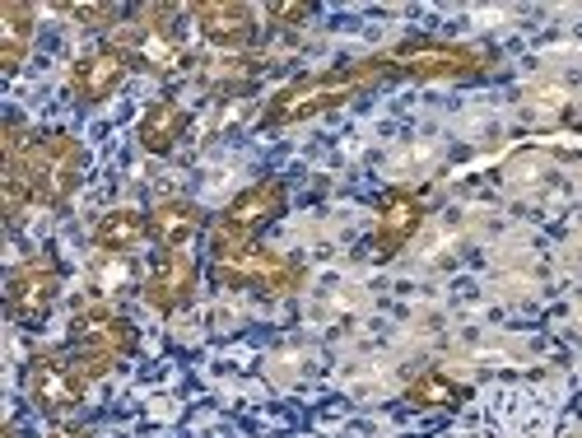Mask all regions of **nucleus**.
Returning <instances> with one entry per match:
<instances>
[{
    "label": "nucleus",
    "instance_id": "nucleus-2",
    "mask_svg": "<svg viewBox=\"0 0 582 438\" xmlns=\"http://www.w3.org/2000/svg\"><path fill=\"white\" fill-rule=\"evenodd\" d=\"M191 280H196V266L187 261V252H168L154 266V275H149V299L159 303V308H173L177 299H187Z\"/></svg>",
    "mask_w": 582,
    "mask_h": 438
},
{
    "label": "nucleus",
    "instance_id": "nucleus-9",
    "mask_svg": "<svg viewBox=\"0 0 582 438\" xmlns=\"http://www.w3.org/2000/svg\"><path fill=\"white\" fill-rule=\"evenodd\" d=\"M191 229H196V210L191 206H168L154 215V233H159L163 243H182Z\"/></svg>",
    "mask_w": 582,
    "mask_h": 438
},
{
    "label": "nucleus",
    "instance_id": "nucleus-3",
    "mask_svg": "<svg viewBox=\"0 0 582 438\" xmlns=\"http://www.w3.org/2000/svg\"><path fill=\"white\" fill-rule=\"evenodd\" d=\"M33 397L42 406H52V411H66V406L80 401V378L70 369H61V364H52V359H38V369H33Z\"/></svg>",
    "mask_w": 582,
    "mask_h": 438
},
{
    "label": "nucleus",
    "instance_id": "nucleus-6",
    "mask_svg": "<svg viewBox=\"0 0 582 438\" xmlns=\"http://www.w3.org/2000/svg\"><path fill=\"white\" fill-rule=\"evenodd\" d=\"M182 126H187L182 108H177V103H159V108H149L145 126H140V136H145L149 150H168V145L182 136Z\"/></svg>",
    "mask_w": 582,
    "mask_h": 438
},
{
    "label": "nucleus",
    "instance_id": "nucleus-7",
    "mask_svg": "<svg viewBox=\"0 0 582 438\" xmlns=\"http://www.w3.org/2000/svg\"><path fill=\"white\" fill-rule=\"evenodd\" d=\"M94 238L103 247H131V243H140V238H145V219H140L136 210H117V215H108L103 224H98Z\"/></svg>",
    "mask_w": 582,
    "mask_h": 438
},
{
    "label": "nucleus",
    "instance_id": "nucleus-1",
    "mask_svg": "<svg viewBox=\"0 0 582 438\" xmlns=\"http://www.w3.org/2000/svg\"><path fill=\"white\" fill-rule=\"evenodd\" d=\"M52 289H56V275H52V261H28L24 271L10 280V313L14 317H42L47 303H52Z\"/></svg>",
    "mask_w": 582,
    "mask_h": 438
},
{
    "label": "nucleus",
    "instance_id": "nucleus-4",
    "mask_svg": "<svg viewBox=\"0 0 582 438\" xmlns=\"http://www.w3.org/2000/svg\"><path fill=\"white\" fill-rule=\"evenodd\" d=\"M275 206H280V187H271V182H266V187H252V192L238 196L229 206V229L238 233V238H247V229L261 224V219H271Z\"/></svg>",
    "mask_w": 582,
    "mask_h": 438
},
{
    "label": "nucleus",
    "instance_id": "nucleus-11",
    "mask_svg": "<svg viewBox=\"0 0 582 438\" xmlns=\"http://www.w3.org/2000/svg\"><path fill=\"white\" fill-rule=\"evenodd\" d=\"M415 397H452V392H447L443 383H420L415 387Z\"/></svg>",
    "mask_w": 582,
    "mask_h": 438
},
{
    "label": "nucleus",
    "instance_id": "nucleus-10",
    "mask_svg": "<svg viewBox=\"0 0 582 438\" xmlns=\"http://www.w3.org/2000/svg\"><path fill=\"white\" fill-rule=\"evenodd\" d=\"M415 206H392L387 210V215H382V247H396L401 243V238H406L410 229H415ZM387 257H392V252H387Z\"/></svg>",
    "mask_w": 582,
    "mask_h": 438
},
{
    "label": "nucleus",
    "instance_id": "nucleus-5",
    "mask_svg": "<svg viewBox=\"0 0 582 438\" xmlns=\"http://www.w3.org/2000/svg\"><path fill=\"white\" fill-rule=\"evenodd\" d=\"M122 80V56H89L80 70H75V94L80 98H108L112 94V84Z\"/></svg>",
    "mask_w": 582,
    "mask_h": 438
},
{
    "label": "nucleus",
    "instance_id": "nucleus-8",
    "mask_svg": "<svg viewBox=\"0 0 582 438\" xmlns=\"http://www.w3.org/2000/svg\"><path fill=\"white\" fill-rule=\"evenodd\" d=\"M201 24H205V33L219 38V42H243L247 38V14L243 10H219V5H205Z\"/></svg>",
    "mask_w": 582,
    "mask_h": 438
}]
</instances>
